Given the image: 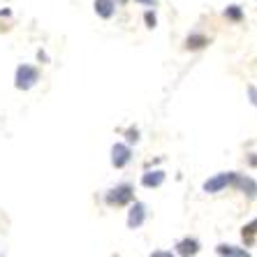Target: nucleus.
Instances as JSON below:
<instances>
[{"instance_id":"1","label":"nucleus","mask_w":257,"mask_h":257,"mask_svg":"<svg viewBox=\"0 0 257 257\" xmlns=\"http://www.w3.org/2000/svg\"><path fill=\"white\" fill-rule=\"evenodd\" d=\"M132 199H135V188H132L130 183H120V186L111 188V190L107 192L104 202H107L109 206H125Z\"/></svg>"},{"instance_id":"2","label":"nucleus","mask_w":257,"mask_h":257,"mask_svg":"<svg viewBox=\"0 0 257 257\" xmlns=\"http://www.w3.org/2000/svg\"><path fill=\"white\" fill-rule=\"evenodd\" d=\"M17 88L19 90H28V88H33V86L40 81V70L37 67H33V65H19V70H17Z\"/></svg>"},{"instance_id":"3","label":"nucleus","mask_w":257,"mask_h":257,"mask_svg":"<svg viewBox=\"0 0 257 257\" xmlns=\"http://www.w3.org/2000/svg\"><path fill=\"white\" fill-rule=\"evenodd\" d=\"M234 176H236V172H222V174H215V176H211L209 181H204V192H209V195H215V192L225 190V188L232 186Z\"/></svg>"},{"instance_id":"4","label":"nucleus","mask_w":257,"mask_h":257,"mask_svg":"<svg viewBox=\"0 0 257 257\" xmlns=\"http://www.w3.org/2000/svg\"><path fill=\"white\" fill-rule=\"evenodd\" d=\"M232 186L236 190H241L248 199H257V181L250 179V176H245V174H236L232 181Z\"/></svg>"},{"instance_id":"5","label":"nucleus","mask_w":257,"mask_h":257,"mask_svg":"<svg viewBox=\"0 0 257 257\" xmlns=\"http://www.w3.org/2000/svg\"><path fill=\"white\" fill-rule=\"evenodd\" d=\"M130 160H132L130 144H114V146H111V165H114L116 169H123Z\"/></svg>"},{"instance_id":"6","label":"nucleus","mask_w":257,"mask_h":257,"mask_svg":"<svg viewBox=\"0 0 257 257\" xmlns=\"http://www.w3.org/2000/svg\"><path fill=\"white\" fill-rule=\"evenodd\" d=\"M144 220H146V204H144V202H135L130 206V213H127V227H130V229H139L144 225Z\"/></svg>"},{"instance_id":"7","label":"nucleus","mask_w":257,"mask_h":257,"mask_svg":"<svg viewBox=\"0 0 257 257\" xmlns=\"http://www.w3.org/2000/svg\"><path fill=\"white\" fill-rule=\"evenodd\" d=\"M174 248H176V255L188 257V255H197L202 245H199L197 239H190V236H188V239H181L179 243L174 245Z\"/></svg>"},{"instance_id":"8","label":"nucleus","mask_w":257,"mask_h":257,"mask_svg":"<svg viewBox=\"0 0 257 257\" xmlns=\"http://www.w3.org/2000/svg\"><path fill=\"white\" fill-rule=\"evenodd\" d=\"M162 183H165V172L162 169H153V172H146L142 176L144 188H160Z\"/></svg>"},{"instance_id":"9","label":"nucleus","mask_w":257,"mask_h":257,"mask_svg":"<svg viewBox=\"0 0 257 257\" xmlns=\"http://www.w3.org/2000/svg\"><path fill=\"white\" fill-rule=\"evenodd\" d=\"M116 12V0H95V14L100 19H111Z\"/></svg>"},{"instance_id":"10","label":"nucleus","mask_w":257,"mask_h":257,"mask_svg":"<svg viewBox=\"0 0 257 257\" xmlns=\"http://www.w3.org/2000/svg\"><path fill=\"white\" fill-rule=\"evenodd\" d=\"M209 44V37L202 35V33H190V35L186 37V49H190V51H199V49H204Z\"/></svg>"},{"instance_id":"11","label":"nucleus","mask_w":257,"mask_h":257,"mask_svg":"<svg viewBox=\"0 0 257 257\" xmlns=\"http://www.w3.org/2000/svg\"><path fill=\"white\" fill-rule=\"evenodd\" d=\"M215 255H229V257H248L250 252L245 248H236V245H227V243H220L215 248Z\"/></svg>"},{"instance_id":"12","label":"nucleus","mask_w":257,"mask_h":257,"mask_svg":"<svg viewBox=\"0 0 257 257\" xmlns=\"http://www.w3.org/2000/svg\"><path fill=\"white\" fill-rule=\"evenodd\" d=\"M255 234H257V218H255V220H250L248 225H243V229H241V236H243L245 248H248V245H252V241H255Z\"/></svg>"},{"instance_id":"13","label":"nucleus","mask_w":257,"mask_h":257,"mask_svg":"<svg viewBox=\"0 0 257 257\" xmlns=\"http://www.w3.org/2000/svg\"><path fill=\"white\" fill-rule=\"evenodd\" d=\"M225 19H227V21H234V24H241L245 19V14L239 5H229V7H225Z\"/></svg>"},{"instance_id":"14","label":"nucleus","mask_w":257,"mask_h":257,"mask_svg":"<svg viewBox=\"0 0 257 257\" xmlns=\"http://www.w3.org/2000/svg\"><path fill=\"white\" fill-rule=\"evenodd\" d=\"M125 137H127V144H137L139 142V130L137 127H130V130L125 132Z\"/></svg>"},{"instance_id":"15","label":"nucleus","mask_w":257,"mask_h":257,"mask_svg":"<svg viewBox=\"0 0 257 257\" xmlns=\"http://www.w3.org/2000/svg\"><path fill=\"white\" fill-rule=\"evenodd\" d=\"M144 21H146V26H149V28H156V26H158V19H156V14L151 12V10L144 14Z\"/></svg>"},{"instance_id":"16","label":"nucleus","mask_w":257,"mask_h":257,"mask_svg":"<svg viewBox=\"0 0 257 257\" xmlns=\"http://www.w3.org/2000/svg\"><path fill=\"white\" fill-rule=\"evenodd\" d=\"M248 97H250V102L257 107V86H248Z\"/></svg>"},{"instance_id":"17","label":"nucleus","mask_w":257,"mask_h":257,"mask_svg":"<svg viewBox=\"0 0 257 257\" xmlns=\"http://www.w3.org/2000/svg\"><path fill=\"white\" fill-rule=\"evenodd\" d=\"M153 257H172V252L169 250H156L153 252Z\"/></svg>"},{"instance_id":"18","label":"nucleus","mask_w":257,"mask_h":257,"mask_svg":"<svg viewBox=\"0 0 257 257\" xmlns=\"http://www.w3.org/2000/svg\"><path fill=\"white\" fill-rule=\"evenodd\" d=\"M248 165H250V167H257V153H250V158H248Z\"/></svg>"},{"instance_id":"19","label":"nucleus","mask_w":257,"mask_h":257,"mask_svg":"<svg viewBox=\"0 0 257 257\" xmlns=\"http://www.w3.org/2000/svg\"><path fill=\"white\" fill-rule=\"evenodd\" d=\"M135 3H139V5H153L156 0H135Z\"/></svg>"},{"instance_id":"20","label":"nucleus","mask_w":257,"mask_h":257,"mask_svg":"<svg viewBox=\"0 0 257 257\" xmlns=\"http://www.w3.org/2000/svg\"><path fill=\"white\" fill-rule=\"evenodd\" d=\"M127 0H116V5H125Z\"/></svg>"}]
</instances>
